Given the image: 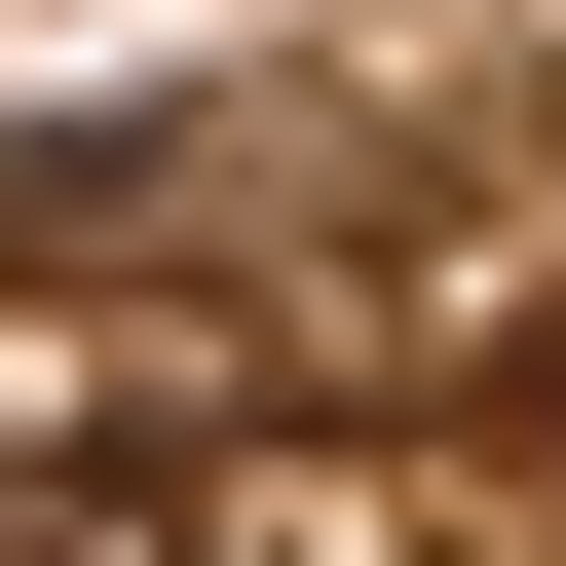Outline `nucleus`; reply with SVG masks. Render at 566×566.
I'll return each instance as SVG.
<instances>
[{
	"label": "nucleus",
	"instance_id": "obj_1",
	"mask_svg": "<svg viewBox=\"0 0 566 566\" xmlns=\"http://www.w3.org/2000/svg\"><path fill=\"white\" fill-rule=\"evenodd\" d=\"M528 453H566V303H528Z\"/></svg>",
	"mask_w": 566,
	"mask_h": 566
}]
</instances>
